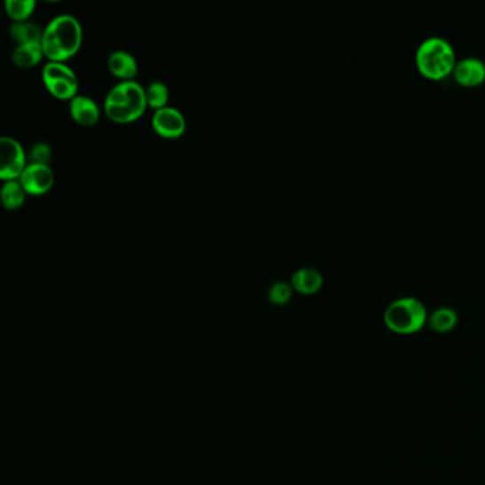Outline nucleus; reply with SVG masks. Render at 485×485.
<instances>
[{"label": "nucleus", "mask_w": 485, "mask_h": 485, "mask_svg": "<svg viewBox=\"0 0 485 485\" xmlns=\"http://www.w3.org/2000/svg\"><path fill=\"white\" fill-rule=\"evenodd\" d=\"M83 42V29L76 18L61 15L54 18L43 32L42 47L51 61H63L73 58Z\"/></svg>", "instance_id": "nucleus-1"}, {"label": "nucleus", "mask_w": 485, "mask_h": 485, "mask_svg": "<svg viewBox=\"0 0 485 485\" xmlns=\"http://www.w3.org/2000/svg\"><path fill=\"white\" fill-rule=\"evenodd\" d=\"M145 90L136 82H122L107 94L105 112L108 119L119 124L136 121L147 108Z\"/></svg>", "instance_id": "nucleus-2"}, {"label": "nucleus", "mask_w": 485, "mask_h": 485, "mask_svg": "<svg viewBox=\"0 0 485 485\" xmlns=\"http://www.w3.org/2000/svg\"><path fill=\"white\" fill-rule=\"evenodd\" d=\"M456 51L442 37H430L416 51V66L421 76L433 82L446 79L456 67Z\"/></svg>", "instance_id": "nucleus-3"}, {"label": "nucleus", "mask_w": 485, "mask_h": 485, "mask_svg": "<svg viewBox=\"0 0 485 485\" xmlns=\"http://www.w3.org/2000/svg\"><path fill=\"white\" fill-rule=\"evenodd\" d=\"M428 313L423 302L416 298H400L387 306L385 324L397 334H414L427 325Z\"/></svg>", "instance_id": "nucleus-4"}, {"label": "nucleus", "mask_w": 485, "mask_h": 485, "mask_svg": "<svg viewBox=\"0 0 485 485\" xmlns=\"http://www.w3.org/2000/svg\"><path fill=\"white\" fill-rule=\"evenodd\" d=\"M26 154L22 145L11 137L0 138V178L4 181H18L26 167Z\"/></svg>", "instance_id": "nucleus-5"}, {"label": "nucleus", "mask_w": 485, "mask_h": 485, "mask_svg": "<svg viewBox=\"0 0 485 485\" xmlns=\"http://www.w3.org/2000/svg\"><path fill=\"white\" fill-rule=\"evenodd\" d=\"M153 129L162 138L176 140L185 133L187 121L183 113L178 112L176 108H161L153 115Z\"/></svg>", "instance_id": "nucleus-6"}, {"label": "nucleus", "mask_w": 485, "mask_h": 485, "mask_svg": "<svg viewBox=\"0 0 485 485\" xmlns=\"http://www.w3.org/2000/svg\"><path fill=\"white\" fill-rule=\"evenodd\" d=\"M26 194L44 195L51 190L54 184V174L51 167L42 164H27L22 176L19 178Z\"/></svg>", "instance_id": "nucleus-7"}, {"label": "nucleus", "mask_w": 485, "mask_h": 485, "mask_svg": "<svg viewBox=\"0 0 485 485\" xmlns=\"http://www.w3.org/2000/svg\"><path fill=\"white\" fill-rule=\"evenodd\" d=\"M453 77L456 83L463 87L481 86L485 82V63L477 58H465L457 61Z\"/></svg>", "instance_id": "nucleus-8"}, {"label": "nucleus", "mask_w": 485, "mask_h": 485, "mask_svg": "<svg viewBox=\"0 0 485 485\" xmlns=\"http://www.w3.org/2000/svg\"><path fill=\"white\" fill-rule=\"evenodd\" d=\"M72 119L83 127H93L100 119V110L96 101L86 96H76L70 100Z\"/></svg>", "instance_id": "nucleus-9"}, {"label": "nucleus", "mask_w": 485, "mask_h": 485, "mask_svg": "<svg viewBox=\"0 0 485 485\" xmlns=\"http://www.w3.org/2000/svg\"><path fill=\"white\" fill-rule=\"evenodd\" d=\"M108 70L113 76L119 77L124 82H134V77L138 73L136 59L127 51H115L107 61Z\"/></svg>", "instance_id": "nucleus-10"}, {"label": "nucleus", "mask_w": 485, "mask_h": 485, "mask_svg": "<svg viewBox=\"0 0 485 485\" xmlns=\"http://www.w3.org/2000/svg\"><path fill=\"white\" fill-rule=\"evenodd\" d=\"M291 285L292 288L302 295H313L322 288L324 278L320 275L319 270L303 268V270H296L293 273Z\"/></svg>", "instance_id": "nucleus-11"}, {"label": "nucleus", "mask_w": 485, "mask_h": 485, "mask_svg": "<svg viewBox=\"0 0 485 485\" xmlns=\"http://www.w3.org/2000/svg\"><path fill=\"white\" fill-rule=\"evenodd\" d=\"M458 324V315L451 308H440L428 315L427 325L435 333H449Z\"/></svg>", "instance_id": "nucleus-12"}, {"label": "nucleus", "mask_w": 485, "mask_h": 485, "mask_svg": "<svg viewBox=\"0 0 485 485\" xmlns=\"http://www.w3.org/2000/svg\"><path fill=\"white\" fill-rule=\"evenodd\" d=\"M43 56L42 43L22 44V46L16 47L12 60L18 67L30 68L39 65Z\"/></svg>", "instance_id": "nucleus-13"}, {"label": "nucleus", "mask_w": 485, "mask_h": 485, "mask_svg": "<svg viewBox=\"0 0 485 485\" xmlns=\"http://www.w3.org/2000/svg\"><path fill=\"white\" fill-rule=\"evenodd\" d=\"M44 86H46L49 93L53 98H59V100H73L76 98L77 90H79V82H77L76 74L46 82Z\"/></svg>", "instance_id": "nucleus-14"}, {"label": "nucleus", "mask_w": 485, "mask_h": 485, "mask_svg": "<svg viewBox=\"0 0 485 485\" xmlns=\"http://www.w3.org/2000/svg\"><path fill=\"white\" fill-rule=\"evenodd\" d=\"M11 36L12 39L18 42L19 46H22V44H36L42 43L43 32H42V29H40L36 23H13L11 27Z\"/></svg>", "instance_id": "nucleus-15"}, {"label": "nucleus", "mask_w": 485, "mask_h": 485, "mask_svg": "<svg viewBox=\"0 0 485 485\" xmlns=\"http://www.w3.org/2000/svg\"><path fill=\"white\" fill-rule=\"evenodd\" d=\"M26 191L20 181H6L2 188V204L9 211L22 208L25 204Z\"/></svg>", "instance_id": "nucleus-16"}, {"label": "nucleus", "mask_w": 485, "mask_h": 485, "mask_svg": "<svg viewBox=\"0 0 485 485\" xmlns=\"http://www.w3.org/2000/svg\"><path fill=\"white\" fill-rule=\"evenodd\" d=\"M6 13L15 23L27 22L36 9L35 0H8L6 2Z\"/></svg>", "instance_id": "nucleus-17"}, {"label": "nucleus", "mask_w": 485, "mask_h": 485, "mask_svg": "<svg viewBox=\"0 0 485 485\" xmlns=\"http://www.w3.org/2000/svg\"><path fill=\"white\" fill-rule=\"evenodd\" d=\"M145 96H147L148 106L159 112L161 108H166L168 103V87L161 82H154L145 89Z\"/></svg>", "instance_id": "nucleus-18"}, {"label": "nucleus", "mask_w": 485, "mask_h": 485, "mask_svg": "<svg viewBox=\"0 0 485 485\" xmlns=\"http://www.w3.org/2000/svg\"><path fill=\"white\" fill-rule=\"evenodd\" d=\"M74 72L72 68L66 66L65 63H58V61H49L43 67L42 72V77H43V83L46 82H51V80L61 79V77L73 76Z\"/></svg>", "instance_id": "nucleus-19"}, {"label": "nucleus", "mask_w": 485, "mask_h": 485, "mask_svg": "<svg viewBox=\"0 0 485 485\" xmlns=\"http://www.w3.org/2000/svg\"><path fill=\"white\" fill-rule=\"evenodd\" d=\"M292 286L286 282H278L270 289V301L273 305H285L292 298Z\"/></svg>", "instance_id": "nucleus-20"}, {"label": "nucleus", "mask_w": 485, "mask_h": 485, "mask_svg": "<svg viewBox=\"0 0 485 485\" xmlns=\"http://www.w3.org/2000/svg\"><path fill=\"white\" fill-rule=\"evenodd\" d=\"M51 160V148L47 143H37L30 148L29 164L49 166Z\"/></svg>", "instance_id": "nucleus-21"}]
</instances>
